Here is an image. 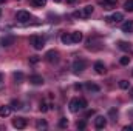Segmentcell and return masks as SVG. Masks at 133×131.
I'll list each match as a JSON object with an SVG mask.
<instances>
[{"label":"cell","instance_id":"obj_1","mask_svg":"<svg viewBox=\"0 0 133 131\" xmlns=\"http://www.w3.org/2000/svg\"><path fill=\"white\" fill-rule=\"evenodd\" d=\"M30 43L33 45L34 49H42V48L45 46V39H43L42 35H31Z\"/></svg>","mask_w":133,"mask_h":131},{"label":"cell","instance_id":"obj_2","mask_svg":"<svg viewBox=\"0 0 133 131\" xmlns=\"http://www.w3.org/2000/svg\"><path fill=\"white\" fill-rule=\"evenodd\" d=\"M85 66H87V62L84 59H76L73 62V72L74 74H79V72H82L85 69Z\"/></svg>","mask_w":133,"mask_h":131},{"label":"cell","instance_id":"obj_3","mask_svg":"<svg viewBox=\"0 0 133 131\" xmlns=\"http://www.w3.org/2000/svg\"><path fill=\"white\" fill-rule=\"evenodd\" d=\"M91 14H93V6H91V5H87L82 11H76V12H74V17H85V19H87V17H90Z\"/></svg>","mask_w":133,"mask_h":131},{"label":"cell","instance_id":"obj_4","mask_svg":"<svg viewBox=\"0 0 133 131\" xmlns=\"http://www.w3.org/2000/svg\"><path fill=\"white\" fill-rule=\"evenodd\" d=\"M45 59H46V62H50V63H57V62H59V53L54 51V49H50V51L45 54Z\"/></svg>","mask_w":133,"mask_h":131},{"label":"cell","instance_id":"obj_5","mask_svg":"<svg viewBox=\"0 0 133 131\" xmlns=\"http://www.w3.org/2000/svg\"><path fill=\"white\" fill-rule=\"evenodd\" d=\"M16 19H17L19 22L25 23V22H28V20L31 19V16H30V12H28V11H17V14H16Z\"/></svg>","mask_w":133,"mask_h":131},{"label":"cell","instance_id":"obj_6","mask_svg":"<svg viewBox=\"0 0 133 131\" xmlns=\"http://www.w3.org/2000/svg\"><path fill=\"white\" fill-rule=\"evenodd\" d=\"M12 127L17 128V130H23V128L26 127V119H23V117H16V119L12 120Z\"/></svg>","mask_w":133,"mask_h":131},{"label":"cell","instance_id":"obj_7","mask_svg":"<svg viewBox=\"0 0 133 131\" xmlns=\"http://www.w3.org/2000/svg\"><path fill=\"white\" fill-rule=\"evenodd\" d=\"M95 127H96L98 130L105 128V127H107V117H104V116H96V119H95Z\"/></svg>","mask_w":133,"mask_h":131},{"label":"cell","instance_id":"obj_8","mask_svg":"<svg viewBox=\"0 0 133 131\" xmlns=\"http://www.w3.org/2000/svg\"><path fill=\"white\" fill-rule=\"evenodd\" d=\"M98 3L101 6H104V9H111V8H115L118 0H98Z\"/></svg>","mask_w":133,"mask_h":131},{"label":"cell","instance_id":"obj_9","mask_svg":"<svg viewBox=\"0 0 133 131\" xmlns=\"http://www.w3.org/2000/svg\"><path fill=\"white\" fill-rule=\"evenodd\" d=\"M122 19H124V16H122L121 12H115V14H113L111 17H107L105 20H107L108 23H118V22H121Z\"/></svg>","mask_w":133,"mask_h":131},{"label":"cell","instance_id":"obj_10","mask_svg":"<svg viewBox=\"0 0 133 131\" xmlns=\"http://www.w3.org/2000/svg\"><path fill=\"white\" fill-rule=\"evenodd\" d=\"M14 42H16L14 35H5V37H2V45L3 46H11Z\"/></svg>","mask_w":133,"mask_h":131},{"label":"cell","instance_id":"obj_11","mask_svg":"<svg viewBox=\"0 0 133 131\" xmlns=\"http://www.w3.org/2000/svg\"><path fill=\"white\" fill-rule=\"evenodd\" d=\"M79 110H81L79 100H77V99H71V100H70V111H71V113H77Z\"/></svg>","mask_w":133,"mask_h":131},{"label":"cell","instance_id":"obj_12","mask_svg":"<svg viewBox=\"0 0 133 131\" xmlns=\"http://www.w3.org/2000/svg\"><path fill=\"white\" fill-rule=\"evenodd\" d=\"M30 82H31L33 85H42V83H43V77L39 76V74H33V76L30 77Z\"/></svg>","mask_w":133,"mask_h":131},{"label":"cell","instance_id":"obj_13","mask_svg":"<svg viewBox=\"0 0 133 131\" xmlns=\"http://www.w3.org/2000/svg\"><path fill=\"white\" fill-rule=\"evenodd\" d=\"M122 31L124 33H133V20H127L122 23Z\"/></svg>","mask_w":133,"mask_h":131},{"label":"cell","instance_id":"obj_14","mask_svg":"<svg viewBox=\"0 0 133 131\" xmlns=\"http://www.w3.org/2000/svg\"><path fill=\"white\" fill-rule=\"evenodd\" d=\"M9 114H11V106H9V105L0 106V117H8Z\"/></svg>","mask_w":133,"mask_h":131},{"label":"cell","instance_id":"obj_15","mask_svg":"<svg viewBox=\"0 0 133 131\" xmlns=\"http://www.w3.org/2000/svg\"><path fill=\"white\" fill-rule=\"evenodd\" d=\"M82 39H84V34L82 33H79V31L71 33V40H73V43H79V42H82Z\"/></svg>","mask_w":133,"mask_h":131},{"label":"cell","instance_id":"obj_16","mask_svg":"<svg viewBox=\"0 0 133 131\" xmlns=\"http://www.w3.org/2000/svg\"><path fill=\"white\" fill-rule=\"evenodd\" d=\"M95 71H96L98 74H105L107 69H105V65H104L102 62H96V63H95Z\"/></svg>","mask_w":133,"mask_h":131},{"label":"cell","instance_id":"obj_17","mask_svg":"<svg viewBox=\"0 0 133 131\" xmlns=\"http://www.w3.org/2000/svg\"><path fill=\"white\" fill-rule=\"evenodd\" d=\"M61 40H62L64 45H70V43H73V40H71V34H66V33H64L62 35H61Z\"/></svg>","mask_w":133,"mask_h":131},{"label":"cell","instance_id":"obj_18","mask_svg":"<svg viewBox=\"0 0 133 131\" xmlns=\"http://www.w3.org/2000/svg\"><path fill=\"white\" fill-rule=\"evenodd\" d=\"M85 86H87V90H88V91H93V93H99V90H101L98 85H95V83H91V82H88Z\"/></svg>","mask_w":133,"mask_h":131},{"label":"cell","instance_id":"obj_19","mask_svg":"<svg viewBox=\"0 0 133 131\" xmlns=\"http://www.w3.org/2000/svg\"><path fill=\"white\" fill-rule=\"evenodd\" d=\"M119 48H121V49H124V51H129V49L132 48V45H130V43H127V42H119Z\"/></svg>","mask_w":133,"mask_h":131},{"label":"cell","instance_id":"obj_20","mask_svg":"<svg viewBox=\"0 0 133 131\" xmlns=\"http://www.w3.org/2000/svg\"><path fill=\"white\" fill-rule=\"evenodd\" d=\"M14 80H16L17 83H22V82H23V74H22V72H14Z\"/></svg>","mask_w":133,"mask_h":131},{"label":"cell","instance_id":"obj_21","mask_svg":"<svg viewBox=\"0 0 133 131\" xmlns=\"http://www.w3.org/2000/svg\"><path fill=\"white\" fill-rule=\"evenodd\" d=\"M119 88L129 90V88H130V82H129V80H121V82H119Z\"/></svg>","mask_w":133,"mask_h":131},{"label":"cell","instance_id":"obj_22","mask_svg":"<svg viewBox=\"0 0 133 131\" xmlns=\"http://www.w3.org/2000/svg\"><path fill=\"white\" fill-rule=\"evenodd\" d=\"M34 6H45L46 5V0H31Z\"/></svg>","mask_w":133,"mask_h":131},{"label":"cell","instance_id":"obj_23","mask_svg":"<svg viewBox=\"0 0 133 131\" xmlns=\"http://www.w3.org/2000/svg\"><path fill=\"white\" fill-rule=\"evenodd\" d=\"M119 63H121V65H129V63H130V57H129V56H124V57H121Z\"/></svg>","mask_w":133,"mask_h":131},{"label":"cell","instance_id":"obj_24","mask_svg":"<svg viewBox=\"0 0 133 131\" xmlns=\"http://www.w3.org/2000/svg\"><path fill=\"white\" fill-rule=\"evenodd\" d=\"M124 8H125L127 11H133V0H127L125 5H124Z\"/></svg>","mask_w":133,"mask_h":131},{"label":"cell","instance_id":"obj_25","mask_svg":"<svg viewBox=\"0 0 133 131\" xmlns=\"http://www.w3.org/2000/svg\"><path fill=\"white\" fill-rule=\"evenodd\" d=\"M59 127H61V128H66V127H68V120H66L65 117H62V119L59 120Z\"/></svg>","mask_w":133,"mask_h":131},{"label":"cell","instance_id":"obj_26","mask_svg":"<svg viewBox=\"0 0 133 131\" xmlns=\"http://www.w3.org/2000/svg\"><path fill=\"white\" fill-rule=\"evenodd\" d=\"M77 100H79V106H81V110H85V108H87V100H85V99H77Z\"/></svg>","mask_w":133,"mask_h":131},{"label":"cell","instance_id":"obj_27","mask_svg":"<svg viewBox=\"0 0 133 131\" xmlns=\"http://www.w3.org/2000/svg\"><path fill=\"white\" fill-rule=\"evenodd\" d=\"M39 110H40L42 113H46V111H48V106H46V103H45V102H40V105H39Z\"/></svg>","mask_w":133,"mask_h":131},{"label":"cell","instance_id":"obj_28","mask_svg":"<svg viewBox=\"0 0 133 131\" xmlns=\"http://www.w3.org/2000/svg\"><path fill=\"white\" fill-rule=\"evenodd\" d=\"M11 105H12V108H16V110H19V108H22V106H20L22 103H20L19 100H16V99H14V100L11 102Z\"/></svg>","mask_w":133,"mask_h":131},{"label":"cell","instance_id":"obj_29","mask_svg":"<svg viewBox=\"0 0 133 131\" xmlns=\"http://www.w3.org/2000/svg\"><path fill=\"white\" fill-rule=\"evenodd\" d=\"M46 125H48V123H46V122H45V120H39V122H37V125H36V127H37V128H39V130H40V128H46Z\"/></svg>","mask_w":133,"mask_h":131},{"label":"cell","instance_id":"obj_30","mask_svg":"<svg viewBox=\"0 0 133 131\" xmlns=\"http://www.w3.org/2000/svg\"><path fill=\"white\" fill-rule=\"evenodd\" d=\"M76 127H77L79 130H84V128L87 127V123H85V120H81V122H77V123H76Z\"/></svg>","mask_w":133,"mask_h":131},{"label":"cell","instance_id":"obj_31","mask_svg":"<svg viewBox=\"0 0 133 131\" xmlns=\"http://www.w3.org/2000/svg\"><path fill=\"white\" fill-rule=\"evenodd\" d=\"M39 60H40V59H39L37 56H31V57H30V63H31V65H36Z\"/></svg>","mask_w":133,"mask_h":131},{"label":"cell","instance_id":"obj_32","mask_svg":"<svg viewBox=\"0 0 133 131\" xmlns=\"http://www.w3.org/2000/svg\"><path fill=\"white\" fill-rule=\"evenodd\" d=\"M3 80H5V77H3V74L0 72V91L3 90V85H5V82H3Z\"/></svg>","mask_w":133,"mask_h":131},{"label":"cell","instance_id":"obj_33","mask_svg":"<svg viewBox=\"0 0 133 131\" xmlns=\"http://www.w3.org/2000/svg\"><path fill=\"white\" fill-rule=\"evenodd\" d=\"M93 114H95V110H91V111H87V113H85V117H91Z\"/></svg>","mask_w":133,"mask_h":131},{"label":"cell","instance_id":"obj_34","mask_svg":"<svg viewBox=\"0 0 133 131\" xmlns=\"http://www.w3.org/2000/svg\"><path fill=\"white\" fill-rule=\"evenodd\" d=\"M110 116H118V111L116 110H110Z\"/></svg>","mask_w":133,"mask_h":131},{"label":"cell","instance_id":"obj_35","mask_svg":"<svg viewBox=\"0 0 133 131\" xmlns=\"http://www.w3.org/2000/svg\"><path fill=\"white\" fill-rule=\"evenodd\" d=\"M129 130H133V125H127V127H124V131H129Z\"/></svg>","mask_w":133,"mask_h":131},{"label":"cell","instance_id":"obj_36","mask_svg":"<svg viewBox=\"0 0 133 131\" xmlns=\"http://www.w3.org/2000/svg\"><path fill=\"white\" fill-rule=\"evenodd\" d=\"M66 2H68V3H74L76 0H66Z\"/></svg>","mask_w":133,"mask_h":131},{"label":"cell","instance_id":"obj_37","mask_svg":"<svg viewBox=\"0 0 133 131\" xmlns=\"http://www.w3.org/2000/svg\"><path fill=\"white\" fill-rule=\"evenodd\" d=\"M5 2H6V0H0V3H5Z\"/></svg>","mask_w":133,"mask_h":131},{"label":"cell","instance_id":"obj_38","mask_svg":"<svg viewBox=\"0 0 133 131\" xmlns=\"http://www.w3.org/2000/svg\"><path fill=\"white\" fill-rule=\"evenodd\" d=\"M132 97H133V88H132Z\"/></svg>","mask_w":133,"mask_h":131},{"label":"cell","instance_id":"obj_39","mask_svg":"<svg viewBox=\"0 0 133 131\" xmlns=\"http://www.w3.org/2000/svg\"><path fill=\"white\" fill-rule=\"evenodd\" d=\"M0 14H2V11H0Z\"/></svg>","mask_w":133,"mask_h":131}]
</instances>
